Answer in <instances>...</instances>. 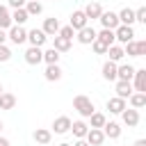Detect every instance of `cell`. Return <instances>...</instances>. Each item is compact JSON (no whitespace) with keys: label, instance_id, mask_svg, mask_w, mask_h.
<instances>
[{"label":"cell","instance_id":"obj_1","mask_svg":"<svg viewBox=\"0 0 146 146\" xmlns=\"http://www.w3.org/2000/svg\"><path fill=\"white\" fill-rule=\"evenodd\" d=\"M73 107L80 112V116H87V119H89V116L94 114V103H91L89 96H82V94L75 96V98H73Z\"/></svg>","mask_w":146,"mask_h":146},{"label":"cell","instance_id":"obj_2","mask_svg":"<svg viewBox=\"0 0 146 146\" xmlns=\"http://www.w3.org/2000/svg\"><path fill=\"white\" fill-rule=\"evenodd\" d=\"M7 39H11V43L21 46V43L27 41V30H25L23 25H11V27L7 30Z\"/></svg>","mask_w":146,"mask_h":146},{"label":"cell","instance_id":"obj_3","mask_svg":"<svg viewBox=\"0 0 146 146\" xmlns=\"http://www.w3.org/2000/svg\"><path fill=\"white\" fill-rule=\"evenodd\" d=\"M114 41H119V43H128V41H135V30L132 27H128V25H119L116 30H114Z\"/></svg>","mask_w":146,"mask_h":146},{"label":"cell","instance_id":"obj_4","mask_svg":"<svg viewBox=\"0 0 146 146\" xmlns=\"http://www.w3.org/2000/svg\"><path fill=\"white\" fill-rule=\"evenodd\" d=\"M68 25H71V27L78 32V30H82V27H87V25H89V18L84 16V11H82V9H75V11L71 14V21H68Z\"/></svg>","mask_w":146,"mask_h":146},{"label":"cell","instance_id":"obj_5","mask_svg":"<svg viewBox=\"0 0 146 146\" xmlns=\"http://www.w3.org/2000/svg\"><path fill=\"white\" fill-rule=\"evenodd\" d=\"M75 39H78L82 46H91V43L96 41V30L87 25V27H82V30H78V32H75Z\"/></svg>","mask_w":146,"mask_h":146},{"label":"cell","instance_id":"obj_6","mask_svg":"<svg viewBox=\"0 0 146 146\" xmlns=\"http://www.w3.org/2000/svg\"><path fill=\"white\" fill-rule=\"evenodd\" d=\"M98 21H100V25H103L105 30H116V27H119V16H116L114 11H103Z\"/></svg>","mask_w":146,"mask_h":146},{"label":"cell","instance_id":"obj_7","mask_svg":"<svg viewBox=\"0 0 146 146\" xmlns=\"http://www.w3.org/2000/svg\"><path fill=\"white\" fill-rule=\"evenodd\" d=\"M25 62H27L30 66H36V64H41V62H43V50H41V48H34V46H30V48L25 50Z\"/></svg>","mask_w":146,"mask_h":146},{"label":"cell","instance_id":"obj_8","mask_svg":"<svg viewBox=\"0 0 146 146\" xmlns=\"http://www.w3.org/2000/svg\"><path fill=\"white\" fill-rule=\"evenodd\" d=\"M132 80H135V87L132 89L137 94H146V68H135Z\"/></svg>","mask_w":146,"mask_h":146},{"label":"cell","instance_id":"obj_9","mask_svg":"<svg viewBox=\"0 0 146 146\" xmlns=\"http://www.w3.org/2000/svg\"><path fill=\"white\" fill-rule=\"evenodd\" d=\"M71 130V119L68 116H57L55 121H52V130L50 132H55V135H66Z\"/></svg>","mask_w":146,"mask_h":146},{"label":"cell","instance_id":"obj_10","mask_svg":"<svg viewBox=\"0 0 146 146\" xmlns=\"http://www.w3.org/2000/svg\"><path fill=\"white\" fill-rule=\"evenodd\" d=\"M84 141H87L89 146H100V144L105 141V135H103L100 128H89V132L84 135Z\"/></svg>","mask_w":146,"mask_h":146},{"label":"cell","instance_id":"obj_11","mask_svg":"<svg viewBox=\"0 0 146 146\" xmlns=\"http://www.w3.org/2000/svg\"><path fill=\"white\" fill-rule=\"evenodd\" d=\"M27 41H30V46L41 48V46L48 41V36L43 34V30H36V27H34V30H30V32H27Z\"/></svg>","mask_w":146,"mask_h":146},{"label":"cell","instance_id":"obj_12","mask_svg":"<svg viewBox=\"0 0 146 146\" xmlns=\"http://www.w3.org/2000/svg\"><path fill=\"white\" fill-rule=\"evenodd\" d=\"M121 119H123V123H125L128 128H135V125L139 123V110H132V107L128 110V107H125V110L121 112Z\"/></svg>","mask_w":146,"mask_h":146},{"label":"cell","instance_id":"obj_13","mask_svg":"<svg viewBox=\"0 0 146 146\" xmlns=\"http://www.w3.org/2000/svg\"><path fill=\"white\" fill-rule=\"evenodd\" d=\"M59 27H62V25H59V21L52 16V18H46V21H43V27H41V30H43V34H46V36H57Z\"/></svg>","mask_w":146,"mask_h":146},{"label":"cell","instance_id":"obj_14","mask_svg":"<svg viewBox=\"0 0 146 146\" xmlns=\"http://www.w3.org/2000/svg\"><path fill=\"white\" fill-rule=\"evenodd\" d=\"M132 75H135V66H130V64H116V80L130 82Z\"/></svg>","mask_w":146,"mask_h":146},{"label":"cell","instance_id":"obj_15","mask_svg":"<svg viewBox=\"0 0 146 146\" xmlns=\"http://www.w3.org/2000/svg\"><path fill=\"white\" fill-rule=\"evenodd\" d=\"M135 94V89H132V82H125V80H116V96L119 98H130Z\"/></svg>","mask_w":146,"mask_h":146},{"label":"cell","instance_id":"obj_16","mask_svg":"<svg viewBox=\"0 0 146 146\" xmlns=\"http://www.w3.org/2000/svg\"><path fill=\"white\" fill-rule=\"evenodd\" d=\"M100 130H103L105 139H107V137H110V139H119V137H121V125H119L116 121H110V123H105Z\"/></svg>","mask_w":146,"mask_h":146},{"label":"cell","instance_id":"obj_17","mask_svg":"<svg viewBox=\"0 0 146 146\" xmlns=\"http://www.w3.org/2000/svg\"><path fill=\"white\" fill-rule=\"evenodd\" d=\"M43 78H46L48 82H57V80L62 78V68H59V64H48L46 71H43Z\"/></svg>","mask_w":146,"mask_h":146},{"label":"cell","instance_id":"obj_18","mask_svg":"<svg viewBox=\"0 0 146 146\" xmlns=\"http://www.w3.org/2000/svg\"><path fill=\"white\" fill-rule=\"evenodd\" d=\"M32 137H34V141H36V144L48 146V144H50V139H52V132H50V130H46V128H36Z\"/></svg>","mask_w":146,"mask_h":146},{"label":"cell","instance_id":"obj_19","mask_svg":"<svg viewBox=\"0 0 146 146\" xmlns=\"http://www.w3.org/2000/svg\"><path fill=\"white\" fill-rule=\"evenodd\" d=\"M82 11H84V16H87V18L98 21V18H100V14H103V7H100L98 2H89V5H87Z\"/></svg>","mask_w":146,"mask_h":146},{"label":"cell","instance_id":"obj_20","mask_svg":"<svg viewBox=\"0 0 146 146\" xmlns=\"http://www.w3.org/2000/svg\"><path fill=\"white\" fill-rule=\"evenodd\" d=\"M116 16H119V25H128V27H132V23H135V11H132V9L123 7Z\"/></svg>","mask_w":146,"mask_h":146},{"label":"cell","instance_id":"obj_21","mask_svg":"<svg viewBox=\"0 0 146 146\" xmlns=\"http://www.w3.org/2000/svg\"><path fill=\"white\" fill-rule=\"evenodd\" d=\"M125 107H128V105H125V100H123V98H119V96H114V98H110V100H107V110H110L112 114H121Z\"/></svg>","mask_w":146,"mask_h":146},{"label":"cell","instance_id":"obj_22","mask_svg":"<svg viewBox=\"0 0 146 146\" xmlns=\"http://www.w3.org/2000/svg\"><path fill=\"white\" fill-rule=\"evenodd\" d=\"M14 107H16V96L9 91H2L0 94V110H14Z\"/></svg>","mask_w":146,"mask_h":146},{"label":"cell","instance_id":"obj_23","mask_svg":"<svg viewBox=\"0 0 146 146\" xmlns=\"http://www.w3.org/2000/svg\"><path fill=\"white\" fill-rule=\"evenodd\" d=\"M96 39L110 48V46H114V30H105V27H103L100 32H96Z\"/></svg>","mask_w":146,"mask_h":146},{"label":"cell","instance_id":"obj_24","mask_svg":"<svg viewBox=\"0 0 146 146\" xmlns=\"http://www.w3.org/2000/svg\"><path fill=\"white\" fill-rule=\"evenodd\" d=\"M71 130H73V135L78 139H84V135L89 132V125L84 121H71Z\"/></svg>","mask_w":146,"mask_h":146},{"label":"cell","instance_id":"obj_25","mask_svg":"<svg viewBox=\"0 0 146 146\" xmlns=\"http://www.w3.org/2000/svg\"><path fill=\"white\" fill-rule=\"evenodd\" d=\"M52 48H55L59 55H62V52H68V50H71V41L57 34V36H55V41H52Z\"/></svg>","mask_w":146,"mask_h":146},{"label":"cell","instance_id":"obj_26","mask_svg":"<svg viewBox=\"0 0 146 146\" xmlns=\"http://www.w3.org/2000/svg\"><path fill=\"white\" fill-rule=\"evenodd\" d=\"M105 55H110V62H114V64H116V62H121V59L125 57V52H123V48H121V46H116V43H114V46H110Z\"/></svg>","mask_w":146,"mask_h":146},{"label":"cell","instance_id":"obj_27","mask_svg":"<svg viewBox=\"0 0 146 146\" xmlns=\"http://www.w3.org/2000/svg\"><path fill=\"white\" fill-rule=\"evenodd\" d=\"M11 27V14H9V9L5 7V5H0V30H9Z\"/></svg>","mask_w":146,"mask_h":146},{"label":"cell","instance_id":"obj_28","mask_svg":"<svg viewBox=\"0 0 146 146\" xmlns=\"http://www.w3.org/2000/svg\"><path fill=\"white\" fill-rule=\"evenodd\" d=\"M103 78H105V80H110V82H112V80H116V64H114V62H110V59H107V62L103 64Z\"/></svg>","mask_w":146,"mask_h":146},{"label":"cell","instance_id":"obj_29","mask_svg":"<svg viewBox=\"0 0 146 146\" xmlns=\"http://www.w3.org/2000/svg\"><path fill=\"white\" fill-rule=\"evenodd\" d=\"M27 18H30V16H27L25 7H23V9H14V11H11V25H23Z\"/></svg>","mask_w":146,"mask_h":146},{"label":"cell","instance_id":"obj_30","mask_svg":"<svg viewBox=\"0 0 146 146\" xmlns=\"http://www.w3.org/2000/svg\"><path fill=\"white\" fill-rule=\"evenodd\" d=\"M128 100H130V107H132V110H141V107L146 105V94H137V91H135Z\"/></svg>","mask_w":146,"mask_h":146},{"label":"cell","instance_id":"obj_31","mask_svg":"<svg viewBox=\"0 0 146 146\" xmlns=\"http://www.w3.org/2000/svg\"><path fill=\"white\" fill-rule=\"evenodd\" d=\"M59 57H62V55H59L55 48L43 50V62H46V64H57V62H59Z\"/></svg>","mask_w":146,"mask_h":146},{"label":"cell","instance_id":"obj_32","mask_svg":"<svg viewBox=\"0 0 146 146\" xmlns=\"http://www.w3.org/2000/svg\"><path fill=\"white\" fill-rule=\"evenodd\" d=\"M89 121H91V125H89V128H103V125L107 123L105 114H100V112H94V114L89 116Z\"/></svg>","mask_w":146,"mask_h":146},{"label":"cell","instance_id":"obj_33","mask_svg":"<svg viewBox=\"0 0 146 146\" xmlns=\"http://www.w3.org/2000/svg\"><path fill=\"white\" fill-rule=\"evenodd\" d=\"M25 11H27V16H39L43 11V5L41 2H25Z\"/></svg>","mask_w":146,"mask_h":146},{"label":"cell","instance_id":"obj_34","mask_svg":"<svg viewBox=\"0 0 146 146\" xmlns=\"http://www.w3.org/2000/svg\"><path fill=\"white\" fill-rule=\"evenodd\" d=\"M123 52L130 55V57H139V43H137V41H128L125 48H123Z\"/></svg>","mask_w":146,"mask_h":146},{"label":"cell","instance_id":"obj_35","mask_svg":"<svg viewBox=\"0 0 146 146\" xmlns=\"http://www.w3.org/2000/svg\"><path fill=\"white\" fill-rule=\"evenodd\" d=\"M59 36H64V39H68V41H73V36H75V30L71 27V25H64V27H59V32H57Z\"/></svg>","mask_w":146,"mask_h":146},{"label":"cell","instance_id":"obj_36","mask_svg":"<svg viewBox=\"0 0 146 146\" xmlns=\"http://www.w3.org/2000/svg\"><path fill=\"white\" fill-rule=\"evenodd\" d=\"M91 48H94V52H96V55H105V52H107V46H105V43H100L98 39L91 43Z\"/></svg>","mask_w":146,"mask_h":146},{"label":"cell","instance_id":"obj_37","mask_svg":"<svg viewBox=\"0 0 146 146\" xmlns=\"http://www.w3.org/2000/svg\"><path fill=\"white\" fill-rule=\"evenodd\" d=\"M11 59V50L7 46H0V62H9Z\"/></svg>","mask_w":146,"mask_h":146},{"label":"cell","instance_id":"obj_38","mask_svg":"<svg viewBox=\"0 0 146 146\" xmlns=\"http://www.w3.org/2000/svg\"><path fill=\"white\" fill-rule=\"evenodd\" d=\"M135 21H139V23H146V7H139V9L135 11Z\"/></svg>","mask_w":146,"mask_h":146},{"label":"cell","instance_id":"obj_39","mask_svg":"<svg viewBox=\"0 0 146 146\" xmlns=\"http://www.w3.org/2000/svg\"><path fill=\"white\" fill-rule=\"evenodd\" d=\"M25 2H27V0H7V5H9L11 9H23Z\"/></svg>","mask_w":146,"mask_h":146},{"label":"cell","instance_id":"obj_40","mask_svg":"<svg viewBox=\"0 0 146 146\" xmlns=\"http://www.w3.org/2000/svg\"><path fill=\"white\" fill-rule=\"evenodd\" d=\"M139 43V57H144L146 55V41H137Z\"/></svg>","mask_w":146,"mask_h":146},{"label":"cell","instance_id":"obj_41","mask_svg":"<svg viewBox=\"0 0 146 146\" xmlns=\"http://www.w3.org/2000/svg\"><path fill=\"white\" fill-rule=\"evenodd\" d=\"M5 41H7V32L0 30V46H5Z\"/></svg>","mask_w":146,"mask_h":146},{"label":"cell","instance_id":"obj_42","mask_svg":"<svg viewBox=\"0 0 146 146\" xmlns=\"http://www.w3.org/2000/svg\"><path fill=\"white\" fill-rule=\"evenodd\" d=\"M71 146H89V144H87L84 139H78V141H75V144H71Z\"/></svg>","mask_w":146,"mask_h":146},{"label":"cell","instance_id":"obj_43","mask_svg":"<svg viewBox=\"0 0 146 146\" xmlns=\"http://www.w3.org/2000/svg\"><path fill=\"white\" fill-rule=\"evenodd\" d=\"M132 146H146V139H137V141H135Z\"/></svg>","mask_w":146,"mask_h":146},{"label":"cell","instance_id":"obj_44","mask_svg":"<svg viewBox=\"0 0 146 146\" xmlns=\"http://www.w3.org/2000/svg\"><path fill=\"white\" fill-rule=\"evenodd\" d=\"M0 146H9V141H7L5 137H0Z\"/></svg>","mask_w":146,"mask_h":146},{"label":"cell","instance_id":"obj_45","mask_svg":"<svg viewBox=\"0 0 146 146\" xmlns=\"http://www.w3.org/2000/svg\"><path fill=\"white\" fill-rule=\"evenodd\" d=\"M59 146H71V144H66V141H64V144H59Z\"/></svg>","mask_w":146,"mask_h":146},{"label":"cell","instance_id":"obj_46","mask_svg":"<svg viewBox=\"0 0 146 146\" xmlns=\"http://www.w3.org/2000/svg\"><path fill=\"white\" fill-rule=\"evenodd\" d=\"M0 132H2V121H0Z\"/></svg>","mask_w":146,"mask_h":146},{"label":"cell","instance_id":"obj_47","mask_svg":"<svg viewBox=\"0 0 146 146\" xmlns=\"http://www.w3.org/2000/svg\"><path fill=\"white\" fill-rule=\"evenodd\" d=\"M27 2H39V0H27Z\"/></svg>","mask_w":146,"mask_h":146},{"label":"cell","instance_id":"obj_48","mask_svg":"<svg viewBox=\"0 0 146 146\" xmlns=\"http://www.w3.org/2000/svg\"><path fill=\"white\" fill-rule=\"evenodd\" d=\"M0 94H2V84H0Z\"/></svg>","mask_w":146,"mask_h":146}]
</instances>
